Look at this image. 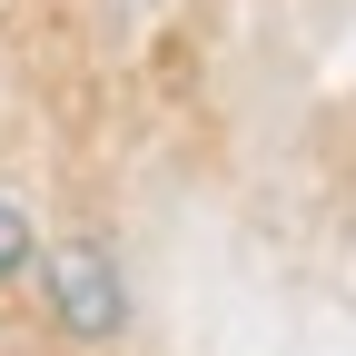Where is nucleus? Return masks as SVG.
<instances>
[{
  "mask_svg": "<svg viewBox=\"0 0 356 356\" xmlns=\"http://www.w3.org/2000/svg\"><path fill=\"white\" fill-rule=\"evenodd\" d=\"M40 287H50V317L70 337H119L129 327V287H119V267L89 238H60L50 257H40Z\"/></svg>",
  "mask_w": 356,
  "mask_h": 356,
  "instance_id": "1",
  "label": "nucleus"
},
{
  "mask_svg": "<svg viewBox=\"0 0 356 356\" xmlns=\"http://www.w3.org/2000/svg\"><path fill=\"white\" fill-rule=\"evenodd\" d=\"M20 267H30V218L0 198V277H20Z\"/></svg>",
  "mask_w": 356,
  "mask_h": 356,
  "instance_id": "2",
  "label": "nucleus"
}]
</instances>
